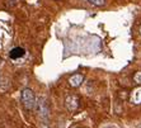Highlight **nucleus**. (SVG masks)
Returning a JSON list of instances; mask_svg holds the SVG:
<instances>
[{
	"label": "nucleus",
	"mask_w": 141,
	"mask_h": 128,
	"mask_svg": "<svg viewBox=\"0 0 141 128\" xmlns=\"http://www.w3.org/2000/svg\"><path fill=\"white\" fill-rule=\"evenodd\" d=\"M22 103L26 109H33L36 105V98L31 89H24L22 91Z\"/></svg>",
	"instance_id": "nucleus-1"
},
{
	"label": "nucleus",
	"mask_w": 141,
	"mask_h": 128,
	"mask_svg": "<svg viewBox=\"0 0 141 128\" xmlns=\"http://www.w3.org/2000/svg\"><path fill=\"white\" fill-rule=\"evenodd\" d=\"M65 105H66V108L69 109V110H71V112L76 110L78 107H79V99H78V97H75V95H69L65 99Z\"/></svg>",
	"instance_id": "nucleus-2"
},
{
	"label": "nucleus",
	"mask_w": 141,
	"mask_h": 128,
	"mask_svg": "<svg viewBox=\"0 0 141 128\" xmlns=\"http://www.w3.org/2000/svg\"><path fill=\"white\" fill-rule=\"evenodd\" d=\"M24 55H26V49L22 48V47H15V48H13L9 53L10 59H13V60H18V59H20V57H23Z\"/></svg>",
	"instance_id": "nucleus-3"
},
{
	"label": "nucleus",
	"mask_w": 141,
	"mask_h": 128,
	"mask_svg": "<svg viewBox=\"0 0 141 128\" xmlns=\"http://www.w3.org/2000/svg\"><path fill=\"white\" fill-rule=\"evenodd\" d=\"M83 76L81 75H79V74H76V75H73L70 79H69V82H70V85L71 86H74V88H76V86H79V85H81V82H83Z\"/></svg>",
	"instance_id": "nucleus-4"
},
{
	"label": "nucleus",
	"mask_w": 141,
	"mask_h": 128,
	"mask_svg": "<svg viewBox=\"0 0 141 128\" xmlns=\"http://www.w3.org/2000/svg\"><path fill=\"white\" fill-rule=\"evenodd\" d=\"M131 101L135 104H141V88H136L131 93Z\"/></svg>",
	"instance_id": "nucleus-5"
},
{
	"label": "nucleus",
	"mask_w": 141,
	"mask_h": 128,
	"mask_svg": "<svg viewBox=\"0 0 141 128\" xmlns=\"http://www.w3.org/2000/svg\"><path fill=\"white\" fill-rule=\"evenodd\" d=\"M133 80H135V82H137V84H141V71H137V72L135 74V76H133Z\"/></svg>",
	"instance_id": "nucleus-6"
},
{
	"label": "nucleus",
	"mask_w": 141,
	"mask_h": 128,
	"mask_svg": "<svg viewBox=\"0 0 141 128\" xmlns=\"http://www.w3.org/2000/svg\"><path fill=\"white\" fill-rule=\"evenodd\" d=\"M90 4H93V5H98V7H101V5H103L104 4V0H88Z\"/></svg>",
	"instance_id": "nucleus-7"
},
{
	"label": "nucleus",
	"mask_w": 141,
	"mask_h": 128,
	"mask_svg": "<svg viewBox=\"0 0 141 128\" xmlns=\"http://www.w3.org/2000/svg\"><path fill=\"white\" fill-rule=\"evenodd\" d=\"M41 128H48V127H46V126H42V127H41Z\"/></svg>",
	"instance_id": "nucleus-8"
},
{
	"label": "nucleus",
	"mask_w": 141,
	"mask_h": 128,
	"mask_svg": "<svg viewBox=\"0 0 141 128\" xmlns=\"http://www.w3.org/2000/svg\"><path fill=\"white\" fill-rule=\"evenodd\" d=\"M140 33H141V28H140Z\"/></svg>",
	"instance_id": "nucleus-9"
}]
</instances>
